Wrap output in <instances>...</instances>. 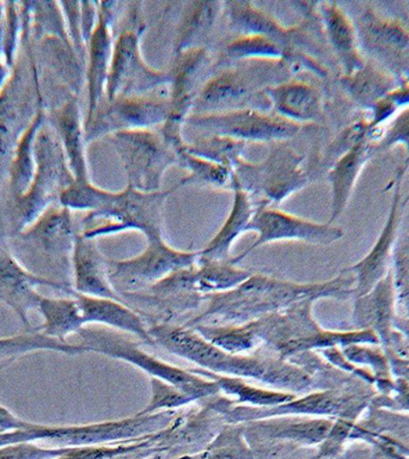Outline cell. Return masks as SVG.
<instances>
[{
    "instance_id": "1",
    "label": "cell",
    "mask_w": 409,
    "mask_h": 459,
    "mask_svg": "<svg viewBox=\"0 0 409 459\" xmlns=\"http://www.w3.org/2000/svg\"><path fill=\"white\" fill-rule=\"evenodd\" d=\"M176 186L154 193H144L126 186L121 192H110L92 181H75L61 194L59 203L68 210L88 212L83 219L82 235L96 239L127 230L142 232L149 240L163 238L165 204Z\"/></svg>"
},
{
    "instance_id": "2",
    "label": "cell",
    "mask_w": 409,
    "mask_h": 459,
    "mask_svg": "<svg viewBox=\"0 0 409 459\" xmlns=\"http://www.w3.org/2000/svg\"><path fill=\"white\" fill-rule=\"evenodd\" d=\"M153 342L215 375L251 378L289 393L309 389L311 376L296 365L230 353L193 330L161 325L149 329Z\"/></svg>"
},
{
    "instance_id": "3",
    "label": "cell",
    "mask_w": 409,
    "mask_h": 459,
    "mask_svg": "<svg viewBox=\"0 0 409 459\" xmlns=\"http://www.w3.org/2000/svg\"><path fill=\"white\" fill-rule=\"evenodd\" d=\"M289 79L291 75L280 61L235 63V66L226 67L204 82L194 102L192 114L239 109L271 111L265 89Z\"/></svg>"
},
{
    "instance_id": "4",
    "label": "cell",
    "mask_w": 409,
    "mask_h": 459,
    "mask_svg": "<svg viewBox=\"0 0 409 459\" xmlns=\"http://www.w3.org/2000/svg\"><path fill=\"white\" fill-rule=\"evenodd\" d=\"M310 183L305 156L286 142L275 143L260 163L240 160L232 172V186L249 195L255 207H274Z\"/></svg>"
},
{
    "instance_id": "5",
    "label": "cell",
    "mask_w": 409,
    "mask_h": 459,
    "mask_svg": "<svg viewBox=\"0 0 409 459\" xmlns=\"http://www.w3.org/2000/svg\"><path fill=\"white\" fill-rule=\"evenodd\" d=\"M35 158L34 178L14 208V235L23 232L47 208L59 203L61 194L74 182L63 146L47 118L36 136Z\"/></svg>"
},
{
    "instance_id": "6",
    "label": "cell",
    "mask_w": 409,
    "mask_h": 459,
    "mask_svg": "<svg viewBox=\"0 0 409 459\" xmlns=\"http://www.w3.org/2000/svg\"><path fill=\"white\" fill-rule=\"evenodd\" d=\"M129 27L122 29L114 41L106 100L151 95L171 84L169 71L154 70L147 65L140 48V39L146 25L140 17L142 3H133Z\"/></svg>"
},
{
    "instance_id": "7",
    "label": "cell",
    "mask_w": 409,
    "mask_h": 459,
    "mask_svg": "<svg viewBox=\"0 0 409 459\" xmlns=\"http://www.w3.org/2000/svg\"><path fill=\"white\" fill-rule=\"evenodd\" d=\"M77 335L81 337V346L86 353H97L106 357L118 359L136 366L149 373L151 378L164 380L178 389L185 391L194 400L213 396L221 393L217 384L211 379L190 372L189 369L176 368L160 359L145 353L135 343L124 339L118 333L106 329L83 328Z\"/></svg>"
},
{
    "instance_id": "8",
    "label": "cell",
    "mask_w": 409,
    "mask_h": 459,
    "mask_svg": "<svg viewBox=\"0 0 409 459\" xmlns=\"http://www.w3.org/2000/svg\"><path fill=\"white\" fill-rule=\"evenodd\" d=\"M348 384L340 389L315 391L274 407H239L230 418L240 422L278 418V416H312V418L348 419L358 421L366 409L371 408L375 394L368 387Z\"/></svg>"
},
{
    "instance_id": "9",
    "label": "cell",
    "mask_w": 409,
    "mask_h": 459,
    "mask_svg": "<svg viewBox=\"0 0 409 459\" xmlns=\"http://www.w3.org/2000/svg\"><path fill=\"white\" fill-rule=\"evenodd\" d=\"M124 165L127 186L144 193L160 192L168 169L178 165V154L160 131L133 129L108 135Z\"/></svg>"
},
{
    "instance_id": "10",
    "label": "cell",
    "mask_w": 409,
    "mask_h": 459,
    "mask_svg": "<svg viewBox=\"0 0 409 459\" xmlns=\"http://www.w3.org/2000/svg\"><path fill=\"white\" fill-rule=\"evenodd\" d=\"M171 421L170 412L135 415L120 421L78 426H49L29 422L36 441H47L56 447L100 446L142 439L163 432Z\"/></svg>"
},
{
    "instance_id": "11",
    "label": "cell",
    "mask_w": 409,
    "mask_h": 459,
    "mask_svg": "<svg viewBox=\"0 0 409 459\" xmlns=\"http://www.w3.org/2000/svg\"><path fill=\"white\" fill-rule=\"evenodd\" d=\"M203 135L228 136L240 142L275 143L287 142L301 131V126L272 111L239 109L222 113L190 114L185 125Z\"/></svg>"
},
{
    "instance_id": "12",
    "label": "cell",
    "mask_w": 409,
    "mask_h": 459,
    "mask_svg": "<svg viewBox=\"0 0 409 459\" xmlns=\"http://www.w3.org/2000/svg\"><path fill=\"white\" fill-rule=\"evenodd\" d=\"M200 251H181L169 247L164 238L149 240L138 256L125 261L108 258V273L117 292H135L156 285L176 272L196 267Z\"/></svg>"
},
{
    "instance_id": "13",
    "label": "cell",
    "mask_w": 409,
    "mask_h": 459,
    "mask_svg": "<svg viewBox=\"0 0 409 459\" xmlns=\"http://www.w3.org/2000/svg\"><path fill=\"white\" fill-rule=\"evenodd\" d=\"M359 46L365 59L393 75L398 82L409 81V29L368 7L358 17Z\"/></svg>"
},
{
    "instance_id": "14",
    "label": "cell",
    "mask_w": 409,
    "mask_h": 459,
    "mask_svg": "<svg viewBox=\"0 0 409 459\" xmlns=\"http://www.w3.org/2000/svg\"><path fill=\"white\" fill-rule=\"evenodd\" d=\"M169 114V95H157V92L113 100H104L91 120L84 125L86 143L107 138L117 132L152 129L163 125Z\"/></svg>"
},
{
    "instance_id": "15",
    "label": "cell",
    "mask_w": 409,
    "mask_h": 459,
    "mask_svg": "<svg viewBox=\"0 0 409 459\" xmlns=\"http://www.w3.org/2000/svg\"><path fill=\"white\" fill-rule=\"evenodd\" d=\"M246 232L257 233V240L244 253L231 258V264H237L251 251L265 244L296 240L328 247L339 242L344 236V229L329 222H316L298 215L287 213L274 207H257Z\"/></svg>"
},
{
    "instance_id": "16",
    "label": "cell",
    "mask_w": 409,
    "mask_h": 459,
    "mask_svg": "<svg viewBox=\"0 0 409 459\" xmlns=\"http://www.w3.org/2000/svg\"><path fill=\"white\" fill-rule=\"evenodd\" d=\"M77 233L72 211L57 203L16 236L24 246L46 258L47 264L59 274L61 282L72 286L65 275H72L71 258Z\"/></svg>"
},
{
    "instance_id": "17",
    "label": "cell",
    "mask_w": 409,
    "mask_h": 459,
    "mask_svg": "<svg viewBox=\"0 0 409 459\" xmlns=\"http://www.w3.org/2000/svg\"><path fill=\"white\" fill-rule=\"evenodd\" d=\"M401 183L402 179L394 178L389 213L371 249L357 264L343 269L354 276V298L365 296L390 273L395 243L409 201V195L402 197Z\"/></svg>"
},
{
    "instance_id": "18",
    "label": "cell",
    "mask_w": 409,
    "mask_h": 459,
    "mask_svg": "<svg viewBox=\"0 0 409 459\" xmlns=\"http://www.w3.org/2000/svg\"><path fill=\"white\" fill-rule=\"evenodd\" d=\"M60 290L74 296V287L53 281L29 271L9 249L0 247V301L16 314L29 332L34 326L29 321V314L38 310L42 294L39 287Z\"/></svg>"
},
{
    "instance_id": "19",
    "label": "cell",
    "mask_w": 409,
    "mask_h": 459,
    "mask_svg": "<svg viewBox=\"0 0 409 459\" xmlns=\"http://www.w3.org/2000/svg\"><path fill=\"white\" fill-rule=\"evenodd\" d=\"M117 2L99 3V21L88 43L85 65V81L88 86V111L84 118L91 120L100 104L106 100L108 75L114 48L113 25L117 17Z\"/></svg>"
},
{
    "instance_id": "20",
    "label": "cell",
    "mask_w": 409,
    "mask_h": 459,
    "mask_svg": "<svg viewBox=\"0 0 409 459\" xmlns=\"http://www.w3.org/2000/svg\"><path fill=\"white\" fill-rule=\"evenodd\" d=\"M212 59L204 47H194L172 56L171 84L169 86L170 114L164 124L183 128L186 118L192 114L197 93L204 84Z\"/></svg>"
},
{
    "instance_id": "21",
    "label": "cell",
    "mask_w": 409,
    "mask_h": 459,
    "mask_svg": "<svg viewBox=\"0 0 409 459\" xmlns=\"http://www.w3.org/2000/svg\"><path fill=\"white\" fill-rule=\"evenodd\" d=\"M334 419L278 416L247 422L242 432L248 444L271 443L287 446H319L332 429Z\"/></svg>"
},
{
    "instance_id": "22",
    "label": "cell",
    "mask_w": 409,
    "mask_h": 459,
    "mask_svg": "<svg viewBox=\"0 0 409 459\" xmlns=\"http://www.w3.org/2000/svg\"><path fill=\"white\" fill-rule=\"evenodd\" d=\"M265 95L271 111L294 124H321L325 120V100L321 90L300 79H289L268 86Z\"/></svg>"
},
{
    "instance_id": "23",
    "label": "cell",
    "mask_w": 409,
    "mask_h": 459,
    "mask_svg": "<svg viewBox=\"0 0 409 459\" xmlns=\"http://www.w3.org/2000/svg\"><path fill=\"white\" fill-rule=\"evenodd\" d=\"M395 317L396 301L389 273L365 296L354 298L352 323L354 329L371 330L375 333L379 346L387 353L393 343Z\"/></svg>"
},
{
    "instance_id": "24",
    "label": "cell",
    "mask_w": 409,
    "mask_h": 459,
    "mask_svg": "<svg viewBox=\"0 0 409 459\" xmlns=\"http://www.w3.org/2000/svg\"><path fill=\"white\" fill-rule=\"evenodd\" d=\"M326 46L339 63L343 74L350 75L366 63L362 56L355 24L337 3L316 4Z\"/></svg>"
},
{
    "instance_id": "25",
    "label": "cell",
    "mask_w": 409,
    "mask_h": 459,
    "mask_svg": "<svg viewBox=\"0 0 409 459\" xmlns=\"http://www.w3.org/2000/svg\"><path fill=\"white\" fill-rule=\"evenodd\" d=\"M72 286L83 296L120 300V294L111 286L108 258L103 256L96 240L77 233L71 258Z\"/></svg>"
},
{
    "instance_id": "26",
    "label": "cell",
    "mask_w": 409,
    "mask_h": 459,
    "mask_svg": "<svg viewBox=\"0 0 409 459\" xmlns=\"http://www.w3.org/2000/svg\"><path fill=\"white\" fill-rule=\"evenodd\" d=\"M47 120L57 133L75 181H91L86 157L88 143L85 139L84 120L78 100L71 97L63 106L54 110L52 115L47 117Z\"/></svg>"
},
{
    "instance_id": "27",
    "label": "cell",
    "mask_w": 409,
    "mask_h": 459,
    "mask_svg": "<svg viewBox=\"0 0 409 459\" xmlns=\"http://www.w3.org/2000/svg\"><path fill=\"white\" fill-rule=\"evenodd\" d=\"M375 154L372 143H361L352 147L330 165L328 176H326L330 185V196H332L330 197L329 224H334V221L346 211L362 170Z\"/></svg>"
},
{
    "instance_id": "28",
    "label": "cell",
    "mask_w": 409,
    "mask_h": 459,
    "mask_svg": "<svg viewBox=\"0 0 409 459\" xmlns=\"http://www.w3.org/2000/svg\"><path fill=\"white\" fill-rule=\"evenodd\" d=\"M81 308L83 319L86 325H100L110 326L138 336L140 340L154 344L152 337L145 323L131 308L121 304L120 300L108 299V298H96L74 293Z\"/></svg>"
},
{
    "instance_id": "29",
    "label": "cell",
    "mask_w": 409,
    "mask_h": 459,
    "mask_svg": "<svg viewBox=\"0 0 409 459\" xmlns=\"http://www.w3.org/2000/svg\"><path fill=\"white\" fill-rule=\"evenodd\" d=\"M231 190L233 192L231 211L217 235L204 250L200 251L199 262L231 261L230 251L232 244L239 235L246 232L247 226L253 218L257 207L254 206L249 195L239 186H233Z\"/></svg>"
},
{
    "instance_id": "30",
    "label": "cell",
    "mask_w": 409,
    "mask_h": 459,
    "mask_svg": "<svg viewBox=\"0 0 409 459\" xmlns=\"http://www.w3.org/2000/svg\"><path fill=\"white\" fill-rule=\"evenodd\" d=\"M222 13H224V2L200 0L186 3L176 28L172 56L194 47H200V43L213 30L215 22Z\"/></svg>"
},
{
    "instance_id": "31",
    "label": "cell",
    "mask_w": 409,
    "mask_h": 459,
    "mask_svg": "<svg viewBox=\"0 0 409 459\" xmlns=\"http://www.w3.org/2000/svg\"><path fill=\"white\" fill-rule=\"evenodd\" d=\"M340 84L347 95L362 109H371L380 99L393 91L400 82L370 61L350 75H341Z\"/></svg>"
},
{
    "instance_id": "32",
    "label": "cell",
    "mask_w": 409,
    "mask_h": 459,
    "mask_svg": "<svg viewBox=\"0 0 409 459\" xmlns=\"http://www.w3.org/2000/svg\"><path fill=\"white\" fill-rule=\"evenodd\" d=\"M38 311L43 323L36 332L52 339L66 341L72 333H78L85 326L78 301L74 296L50 298L42 296Z\"/></svg>"
},
{
    "instance_id": "33",
    "label": "cell",
    "mask_w": 409,
    "mask_h": 459,
    "mask_svg": "<svg viewBox=\"0 0 409 459\" xmlns=\"http://www.w3.org/2000/svg\"><path fill=\"white\" fill-rule=\"evenodd\" d=\"M36 351H56L71 357L86 353L79 343L72 344L66 341L52 339L36 332L34 328L20 335L0 337V371Z\"/></svg>"
},
{
    "instance_id": "34",
    "label": "cell",
    "mask_w": 409,
    "mask_h": 459,
    "mask_svg": "<svg viewBox=\"0 0 409 459\" xmlns=\"http://www.w3.org/2000/svg\"><path fill=\"white\" fill-rule=\"evenodd\" d=\"M46 118L47 115L42 110H39L30 125L18 140L13 157H11L9 164L10 186L11 192L17 200L28 192L32 178H34L36 136H38L41 126L45 124Z\"/></svg>"
},
{
    "instance_id": "35",
    "label": "cell",
    "mask_w": 409,
    "mask_h": 459,
    "mask_svg": "<svg viewBox=\"0 0 409 459\" xmlns=\"http://www.w3.org/2000/svg\"><path fill=\"white\" fill-rule=\"evenodd\" d=\"M189 371L213 380L219 390L224 391L225 394L232 397V402L248 404V407H274V405L285 403V402L297 397L292 393L260 389V387L243 382V379L239 377L215 375V373L199 368L189 369Z\"/></svg>"
},
{
    "instance_id": "36",
    "label": "cell",
    "mask_w": 409,
    "mask_h": 459,
    "mask_svg": "<svg viewBox=\"0 0 409 459\" xmlns=\"http://www.w3.org/2000/svg\"><path fill=\"white\" fill-rule=\"evenodd\" d=\"M178 154V165L189 172L186 178L179 179L176 188L182 186H213V188L230 189L232 186L231 169L204 160L187 150V142L174 147Z\"/></svg>"
},
{
    "instance_id": "37",
    "label": "cell",
    "mask_w": 409,
    "mask_h": 459,
    "mask_svg": "<svg viewBox=\"0 0 409 459\" xmlns=\"http://www.w3.org/2000/svg\"><path fill=\"white\" fill-rule=\"evenodd\" d=\"M194 269L193 289L204 293H225L249 279L250 272L235 267L230 261L199 262Z\"/></svg>"
},
{
    "instance_id": "38",
    "label": "cell",
    "mask_w": 409,
    "mask_h": 459,
    "mask_svg": "<svg viewBox=\"0 0 409 459\" xmlns=\"http://www.w3.org/2000/svg\"><path fill=\"white\" fill-rule=\"evenodd\" d=\"M247 146L246 142L221 135L197 136L192 143H187V150L190 153L231 169L232 171L244 160Z\"/></svg>"
},
{
    "instance_id": "39",
    "label": "cell",
    "mask_w": 409,
    "mask_h": 459,
    "mask_svg": "<svg viewBox=\"0 0 409 459\" xmlns=\"http://www.w3.org/2000/svg\"><path fill=\"white\" fill-rule=\"evenodd\" d=\"M287 56L286 49L271 39L258 35L237 36L225 46L222 56L226 63H240L249 60L282 61Z\"/></svg>"
},
{
    "instance_id": "40",
    "label": "cell",
    "mask_w": 409,
    "mask_h": 459,
    "mask_svg": "<svg viewBox=\"0 0 409 459\" xmlns=\"http://www.w3.org/2000/svg\"><path fill=\"white\" fill-rule=\"evenodd\" d=\"M23 103L5 91L0 96V168L11 160L14 147L32 120H24Z\"/></svg>"
},
{
    "instance_id": "41",
    "label": "cell",
    "mask_w": 409,
    "mask_h": 459,
    "mask_svg": "<svg viewBox=\"0 0 409 459\" xmlns=\"http://www.w3.org/2000/svg\"><path fill=\"white\" fill-rule=\"evenodd\" d=\"M174 459H255L254 452L240 429H226L204 450Z\"/></svg>"
},
{
    "instance_id": "42",
    "label": "cell",
    "mask_w": 409,
    "mask_h": 459,
    "mask_svg": "<svg viewBox=\"0 0 409 459\" xmlns=\"http://www.w3.org/2000/svg\"><path fill=\"white\" fill-rule=\"evenodd\" d=\"M396 315L409 318V228L398 233L390 268Z\"/></svg>"
},
{
    "instance_id": "43",
    "label": "cell",
    "mask_w": 409,
    "mask_h": 459,
    "mask_svg": "<svg viewBox=\"0 0 409 459\" xmlns=\"http://www.w3.org/2000/svg\"><path fill=\"white\" fill-rule=\"evenodd\" d=\"M404 147V165L397 171V179H404L409 169V107L402 109L383 127L382 135L373 145L376 153L386 152L394 147Z\"/></svg>"
},
{
    "instance_id": "44",
    "label": "cell",
    "mask_w": 409,
    "mask_h": 459,
    "mask_svg": "<svg viewBox=\"0 0 409 459\" xmlns=\"http://www.w3.org/2000/svg\"><path fill=\"white\" fill-rule=\"evenodd\" d=\"M151 391L152 393H151L149 404L136 415H151L163 412L161 411H169L196 401L188 394H186L185 391L158 378H151Z\"/></svg>"
},
{
    "instance_id": "45",
    "label": "cell",
    "mask_w": 409,
    "mask_h": 459,
    "mask_svg": "<svg viewBox=\"0 0 409 459\" xmlns=\"http://www.w3.org/2000/svg\"><path fill=\"white\" fill-rule=\"evenodd\" d=\"M70 447H42L34 441H23L0 447V459H57Z\"/></svg>"
},
{
    "instance_id": "46",
    "label": "cell",
    "mask_w": 409,
    "mask_h": 459,
    "mask_svg": "<svg viewBox=\"0 0 409 459\" xmlns=\"http://www.w3.org/2000/svg\"><path fill=\"white\" fill-rule=\"evenodd\" d=\"M28 421L18 418L10 409L0 404V434L16 432L27 429Z\"/></svg>"
},
{
    "instance_id": "47",
    "label": "cell",
    "mask_w": 409,
    "mask_h": 459,
    "mask_svg": "<svg viewBox=\"0 0 409 459\" xmlns=\"http://www.w3.org/2000/svg\"><path fill=\"white\" fill-rule=\"evenodd\" d=\"M11 70H13V67L9 66V65L6 64V61L4 60V57L0 56V96L3 95L7 85H9Z\"/></svg>"
},
{
    "instance_id": "48",
    "label": "cell",
    "mask_w": 409,
    "mask_h": 459,
    "mask_svg": "<svg viewBox=\"0 0 409 459\" xmlns=\"http://www.w3.org/2000/svg\"><path fill=\"white\" fill-rule=\"evenodd\" d=\"M6 3L0 2V56H3L4 29H5Z\"/></svg>"
}]
</instances>
